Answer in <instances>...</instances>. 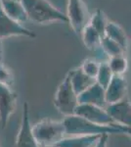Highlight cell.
Segmentation results:
<instances>
[{"label": "cell", "mask_w": 131, "mask_h": 147, "mask_svg": "<svg viewBox=\"0 0 131 147\" xmlns=\"http://www.w3.org/2000/svg\"><path fill=\"white\" fill-rule=\"evenodd\" d=\"M66 134L69 136H90V134H123L122 130L116 125H101L86 120L78 115L66 116L63 120Z\"/></svg>", "instance_id": "obj_1"}, {"label": "cell", "mask_w": 131, "mask_h": 147, "mask_svg": "<svg viewBox=\"0 0 131 147\" xmlns=\"http://www.w3.org/2000/svg\"><path fill=\"white\" fill-rule=\"evenodd\" d=\"M28 14V20L36 24L51 22L68 23L66 14L52 5L48 0H21Z\"/></svg>", "instance_id": "obj_2"}, {"label": "cell", "mask_w": 131, "mask_h": 147, "mask_svg": "<svg viewBox=\"0 0 131 147\" xmlns=\"http://www.w3.org/2000/svg\"><path fill=\"white\" fill-rule=\"evenodd\" d=\"M32 134L40 147L55 146L66 136V129L63 121L43 119L32 125Z\"/></svg>", "instance_id": "obj_3"}, {"label": "cell", "mask_w": 131, "mask_h": 147, "mask_svg": "<svg viewBox=\"0 0 131 147\" xmlns=\"http://www.w3.org/2000/svg\"><path fill=\"white\" fill-rule=\"evenodd\" d=\"M54 105L65 117L73 115L75 112V109L78 105V96L73 88L69 73L58 86L55 94Z\"/></svg>", "instance_id": "obj_4"}, {"label": "cell", "mask_w": 131, "mask_h": 147, "mask_svg": "<svg viewBox=\"0 0 131 147\" xmlns=\"http://www.w3.org/2000/svg\"><path fill=\"white\" fill-rule=\"evenodd\" d=\"M68 23L77 34H81L90 22V16L86 4L83 0H69L68 1Z\"/></svg>", "instance_id": "obj_5"}, {"label": "cell", "mask_w": 131, "mask_h": 147, "mask_svg": "<svg viewBox=\"0 0 131 147\" xmlns=\"http://www.w3.org/2000/svg\"><path fill=\"white\" fill-rule=\"evenodd\" d=\"M9 36H27L34 38L36 37V34L32 30L24 27L21 23L6 15L0 5V38Z\"/></svg>", "instance_id": "obj_6"}, {"label": "cell", "mask_w": 131, "mask_h": 147, "mask_svg": "<svg viewBox=\"0 0 131 147\" xmlns=\"http://www.w3.org/2000/svg\"><path fill=\"white\" fill-rule=\"evenodd\" d=\"M75 115L85 118L86 120L101 125H116L115 122L107 112L106 108L92 104H78L75 109Z\"/></svg>", "instance_id": "obj_7"}, {"label": "cell", "mask_w": 131, "mask_h": 147, "mask_svg": "<svg viewBox=\"0 0 131 147\" xmlns=\"http://www.w3.org/2000/svg\"><path fill=\"white\" fill-rule=\"evenodd\" d=\"M18 95L10 88V86L0 84V124L2 129H5L11 115L17 107Z\"/></svg>", "instance_id": "obj_8"}, {"label": "cell", "mask_w": 131, "mask_h": 147, "mask_svg": "<svg viewBox=\"0 0 131 147\" xmlns=\"http://www.w3.org/2000/svg\"><path fill=\"white\" fill-rule=\"evenodd\" d=\"M106 110L115 124L131 127V102L127 96L116 103L108 104Z\"/></svg>", "instance_id": "obj_9"}, {"label": "cell", "mask_w": 131, "mask_h": 147, "mask_svg": "<svg viewBox=\"0 0 131 147\" xmlns=\"http://www.w3.org/2000/svg\"><path fill=\"white\" fill-rule=\"evenodd\" d=\"M32 127L30 121V108H28V104L25 102L23 107L22 122H21L18 136H17V147H40L37 141L35 140Z\"/></svg>", "instance_id": "obj_10"}, {"label": "cell", "mask_w": 131, "mask_h": 147, "mask_svg": "<svg viewBox=\"0 0 131 147\" xmlns=\"http://www.w3.org/2000/svg\"><path fill=\"white\" fill-rule=\"evenodd\" d=\"M127 80L123 76L114 75L106 90L107 104L120 101L127 95Z\"/></svg>", "instance_id": "obj_11"}, {"label": "cell", "mask_w": 131, "mask_h": 147, "mask_svg": "<svg viewBox=\"0 0 131 147\" xmlns=\"http://www.w3.org/2000/svg\"><path fill=\"white\" fill-rule=\"evenodd\" d=\"M78 104H92L99 107H107L106 90L98 82H95L78 95Z\"/></svg>", "instance_id": "obj_12"}, {"label": "cell", "mask_w": 131, "mask_h": 147, "mask_svg": "<svg viewBox=\"0 0 131 147\" xmlns=\"http://www.w3.org/2000/svg\"><path fill=\"white\" fill-rule=\"evenodd\" d=\"M69 75L71 78V84L73 85V88L77 96L96 82V79L87 76L80 67L70 71Z\"/></svg>", "instance_id": "obj_13"}, {"label": "cell", "mask_w": 131, "mask_h": 147, "mask_svg": "<svg viewBox=\"0 0 131 147\" xmlns=\"http://www.w3.org/2000/svg\"><path fill=\"white\" fill-rule=\"evenodd\" d=\"M0 5L6 15L17 22L23 24L28 20L27 11L21 0H0Z\"/></svg>", "instance_id": "obj_14"}, {"label": "cell", "mask_w": 131, "mask_h": 147, "mask_svg": "<svg viewBox=\"0 0 131 147\" xmlns=\"http://www.w3.org/2000/svg\"><path fill=\"white\" fill-rule=\"evenodd\" d=\"M102 134H90V136H71L64 137L56 144V147H94L97 140Z\"/></svg>", "instance_id": "obj_15"}, {"label": "cell", "mask_w": 131, "mask_h": 147, "mask_svg": "<svg viewBox=\"0 0 131 147\" xmlns=\"http://www.w3.org/2000/svg\"><path fill=\"white\" fill-rule=\"evenodd\" d=\"M81 35L83 43L89 50L96 51L99 48H101V34L90 24H88L86 27L83 28V30L81 32Z\"/></svg>", "instance_id": "obj_16"}, {"label": "cell", "mask_w": 131, "mask_h": 147, "mask_svg": "<svg viewBox=\"0 0 131 147\" xmlns=\"http://www.w3.org/2000/svg\"><path fill=\"white\" fill-rule=\"evenodd\" d=\"M105 35L108 36L109 38L115 40L116 42L120 43V45H122L125 48H127V43H128L127 35H126L125 32L123 30V28L116 23L114 22L108 23Z\"/></svg>", "instance_id": "obj_17"}, {"label": "cell", "mask_w": 131, "mask_h": 147, "mask_svg": "<svg viewBox=\"0 0 131 147\" xmlns=\"http://www.w3.org/2000/svg\"><path fill=\"white\" fill-rule=\"evenodd\" d=\"M101 48L103 49L104 52L109 57L125 55L126 49H127V48H125V47H123L122 45H120V43L116 42L115 40L109 38L106 35L102 37Z\"/></svg>", "instance_id": "obj_18"}, {"label": "cell", "mask_w": 131, "mask_h": 147, "mask_svg": "<svg viewBox=\"0 0 131 147\" xmlns=\"http://www.w3.org/2000/svg\"><path fill=\"white\" fill-rule=\"evenodd\" d=\"M109 21L107 19L106 15L101 9H98L90 18L89 24L92 26L97 32L101 34V36H105V32H106V28L108 25Z\"/></svg>", "instance_id": "obj_19"}, {"label": "cell", "mask_w": 131, "mask_h": 147, "mask_svg": "<svg viewBox=\"0 0 131 147\" xmlns=\"http://www.w3.org/2000/svg\"><path fill=\"white\" fill-rule=\"evenodd\" d=\"M108 63L114 75L123 76L128 69V61L125 55L110 57Z\"/></svg>", "instance_id": "obj_20"}, {"label": "cell", "mask_w": 131, "mask_h": 147, "mask_svg": "<svg viewBox=\"0 0 131 147\" xmlns=\"http://www.w3.org/2000/svg\"><path fill=\"white\" fill-rule=\"evenodd\" d=\"M113 76H114V74L112 72L108 62L100 63L99 72L96 77V82H98L102 87H104L105 89L107 88V86L109 85Z\"/></svg>", "instance_id": "obj_21"}, {"label": "cell", "mask_w": 131, "mask_h": 147, "mask_svg": "<svg viewBox=\"0 0 131 147\" xmlns=\"http://www.w3.org/2000/svg\"><path fill=\"white\" fill-rule=\"evenodd\" d=\"M100 63L101 62H98L96 59L89 58V59H86V60L83 61V63H82V65L80 66V68H81V70L86 74L87 76L96 79L97 75H98V72H99Z\"/></svg>", "instance_id": "obj_22"}, {"label": "cell", "mask_w": 131, "mask_h": 147, "mask_svg": "<svg viewBox=\"0 0 131 147\" xmlns=\"http://www.w3.org/2000/svg\"><path fill=\"white\" fill-rule=\"evenodd\" d=\"M14 80H15V78H14L13 72L3 63L0 62V84L11 86L14 84Z\"/></svg>", "instance_id": "obj_23"}, {"label": "cell", "mask_w": 131, "mask_h": 147, "mask_svg": "<svg viewBox=\"0 0 131 147\" xmlns=\"http://www.w3.org/2000/svg\"><path fill=\"white\" fill-rule=\"evenodd\" d=\"M109 136L110 134H102L100 136V138L97 140L96 144L94 145V147H108V140H109Z\"/></svg>", "instance_id": "obj_24"}, {"label": "cell", "mask_w": 131, "mask_h": 147, "mask_svg": "<svg viewBox=\"0 0 131 147\" xmlns=\"http://www.w3.org/2000/svg\"><path fill=\"white\" fill-rule=\"evenodd\" d=\"M118 127L122 130L123 134H126L127 136H129L131 137V127H123V125H118Z\"/></svg>", "instance_id": "obj_25"}, {"label": "cell", "mask_w": 131, "mask_h": 147, "mask_svg": "<svg viewBox=\"0 0 131 147\" xmlns=\"http://www.w3.org/2000/svg\"><path fill=\"white\" fill-rule=\"evenodd\" d=\"M3 60V45H2V38H0V62Z\"/></svg>", "instance_id": "obj_26"}, {"label": "cell", "mask_w": 131, "mask_h": 147, "mask_svg": "<svg viewBox=\"0 0 131 147\" xmlns=\"http://www.w3.org/2000/svg\"><path fill=\"white\" fill-rule=\"evenodd\" d=\"M44 147H56V146H44Z\"/></svg>", "instance_id": "obj_27"}]
</instances>
